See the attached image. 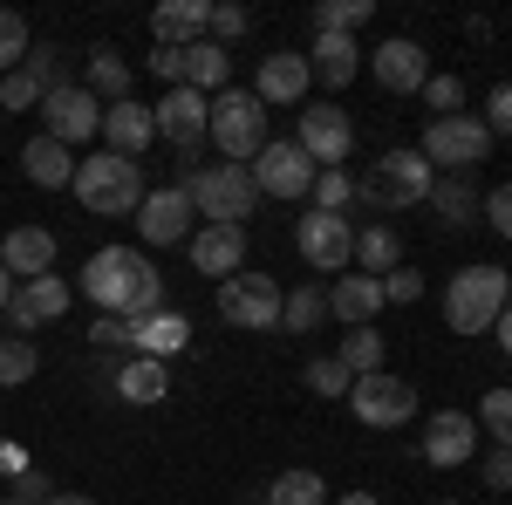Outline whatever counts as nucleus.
<instances>
[{"mask_svg":"<svg viewBox=\"0 0 512 505\" xmlns=\"http://www.w3.org/2000/svg\"><path fill=\"white\" fill-rule=\"evenodd\" d=\"M151 76L164 89H185V48H151Z\"/></svg>","mask_w":512,"mask_h":505,"instance_id":"51","label":"nucleus"},{"mask_svg":"<svg viewBox=\"0 0 512 505\" xmlns=\"http://www.w3.org/2000/svg\"><path fill=\"white\" fill-rule=\"evenodd\" d=\"M69 192L82 198V212L96 219H130L144 205V164L137 157H117V151H96V157H76V185Z\"/></svg>","mask_w":512,"mask_h":505,"instance_id":"4","label":"nucleus"},{"mask_svg":"<svg viewBox=\"0 0 512 505\" xmlns=\"http://www.w3.org/2000/svg\"><path fill=\"white\" fill-rule=\"evenodd\" d=\"M110 389H117L123 403H164V389H171V369H164L158 355H123L117 369H110Z\"/></svg>","mask_w":512,"mask_h":505,"instance_id":"26","label":"nucleus"},{"mask_svg":"<svg viewBox=\"0 0 512 505\" xmlns=\"http://www.w3.org/2000/svg\"><path fill=\"white\" fill-rule=\"evenodd\" d=\"M512 301V273L506 267H458L444 280V328L451 335H492V321Z\"/></svg>","mask_w":512,"mask_h":505,"instance_id":"3","label":"nucleus"},{"mask_svg":"<svg viewBox=\"0 0 512 505\" xmlns=\"http://www.w3.org/2000/svg\"><path fill=\"white\" fill-rule=\"evenodd\" d=\"M192 233H198V212H192V192L185 185L144 192V205H137V239L144 246H185Z\"/></svg>","mask_w":512,"mask_h":505,"instance_id":"14","label":"nucleus"},{"mask_svg":"<svg viewBox=\"0 0 512 505\" xmlns=\"http://www.w3.org/2000/svg\"><path fill=\"white\" fill-rule=\"evenodd\" d=\"M82 294L103 314H123V321H144V314L164 308V273L137 253V246H103L82 260Z\"/></svg>","mask_w":512,"mask_h":505,"instance_id":"1","label":"nucleus"},{"mask_svg":"<svg viewBox=\"0 0 512 505\" xmlns=\"http://www.w3.org/2000/svg\"><path fill=\"white\" fill-rule=\"evenodd\" d=\"M431 185H437V171L424 164V151L403 144V151H383L355 178V205H369V212H410V205H431Z\"/></svg>","mask_w":512,"mask_h":505,"instance_id":"2","label":"nucleus"},{"mask_svg":"<svg viewBox=\"0 0 512 505\" xmlns=\"http://www.w3.org/2000/svg\"><path fill=\"white\" fill-rule=\"evenodd\" d=\"M478 478H485V492H512V451H506V444H492V451H485Z\"/></svg>","mask_w":512,"mask_h":505,"instance_id":"49","label":"nucleus"},{"mask_svg":"<svg viewBox=\"0 0 512 505\" xmlns=\"http://www.w3.org/2000/svg\"><path fill=\"white\" fill-rule=\"evenodd\" d=\"M41 137H55V144H89V137H103V103L82 89V82H69V89H48L41 96Z\"/></svg>","mask_w":512,"mask_h":505,"instance_id":"12","label":"nucleus"},{"mask_svg":"<svg viewBox=\"0 0 512 505\" xmlns=\"http://www.w3.org/2000/svg\"><path fill=\"white\" fill-rule=\"evenodd\" d=\"M226 76H233V55H226L219 41H192V48H185V89L219 96V89H226Z\"/></svg>","mask_w":512,"mask_h":505,"instance_id":"32","label":"nucleus"},{"mask_svg":"<svg viewBox=\"0 0 512 505\" xmlns=\"http://www.w3.org/2000/svg\"><path fill=\"white\" fill-rule=\"evenodd\" d=\"M212 144L226 164H253L267 151V103L253 89H219L212 96Z\"/></svg>","mask_w":512,"mask_h":505,"instance_id":"6","label":"nucleus"},{"mask_svg":"<svg viewBox=\"0 0 512 505\" xmlns=\"http://www.w3.org/2000/svg\"><path fill=\"white\" fill-rule=\"evenodd\" d=\"M328 505H383L376 492H342V499H328Z\"/></svg>","mask_w":512,"mask_h":505,"instance_id":"57","label":"nucleus"},{"mask_svg":"<svg viewBox=\"0 0 512 505\" xmlns=\"http://www.w3.org/2000/svg\"><path fill=\"white\" fill-rule=\"evenodd\" d=\"M403 267V233H396L390 219H369V226H355V273H369V280H383V273Z\"/></svg>","mask_w":512,"mask_h":505,"instance_id":"29","label":"nucleus"},{"mask_svg":"<svg viewBox=\"0 0 512 505\" xmlns=\"http://www.w3.org/2000/svg\"><path fill=\"white\" fill-rule=\"evenodd\" d=\"M260 505H328V478L321 471H280Z\"/></svg>","mask_w":512,"mask_h":505,"instance_id":"34","label":"nucleus"},{"mask_svg":"<svg viewBox=\"0 0 512 505\" xmlns=\"http://www.w3.org/2000/svg\"><path fill=\"white\" fill-rule=\"evenodd\" d=\"M478 205H485V198H478L472 178H437V185H431V212H437V226H444V233L478 226Z\"/></svg>","mask_w":512,"mask_h":505,"instance_id":"30","label":"nucleus"},{"mask_svg":"<svg viewBox=\"0 0 512 505\" xmlns=\"http://www.w3.org/2000/svg\"><path fill=\"white\" fill-rule=\"evenodd\" d=\"M301 376H308V389H315V396H349V383H355V376L342 369V362H335V355H315Z\"/></svg>","mask_w":512,"mask_h":505,"instance_id":"44","label":"nucleus"},{"mask_svg":"<svg viewBox=\"0 0 512 505\" xmlns=\"http://www.w3.org/2000/svg\"><path fill=\"white\" fill-rule=\"evenodd\" d=\"M151 123H158L164 144H178V151L192 157L205 137H212V96H198V89H164V103H151Z\"/></svg>","mask_w":512,"mask_h":505,"instance_id":"15","label":"nucleus"},{"mask_svg":"<svg viewBox=\"0 0 512 505\" xmlns=\"http://www.w3.org/2000/svg\"><path fill=\"white\" fill-rule=\"evenodd\" d=\"M185 192H192V212L205 226H239V219H253V205H260V185H253V171L246 164H185V178H178Z\"/></svg>","mask_w":512,"mask_h":505,"instance_id":"5","label":"nucleus"},{"mask_svg":"<svg viewBox=\"0 0 512 505\" xmlns=\"http://www.w3.org/2000/svg\"><path fill=\"white\" fill-rule=\"evenodd\" d=\"M369 76H376V89H390V96H417L431 82V55H424V41L390 35L383 48H369Z\"/></svg>","mask_w":512,"mask_h":505,"instance_id":"16","label":"nucleus"},{"mask_svg":"<svg viewBox=\"0 0 512 505\" xmlns=\"http://www.w3.org/2000/svg\"><path fill=\"white\" fill-rule=\"evenodd\" d=\"M410 301H424V273H410V267L383 273V308H410Z\"/></svg>","mask_w":512,"mask_h":505,"instance_id":"46","label":"nucleus"},{"mask_svg":"<svg viewBox=\"0 0 512 505\" xmlns=\"http://www.w3.org/2000/svg\"><path fill=\"white\" fill-rule=\"evenodd\" d=\"M205 21H212V0H164L151 14V35H158V48H192V41H205Z\"/></svg>","mask_w":512,"mask_h":505,"instance_id":"28","label":"nucleus"},{"mask_svg":"<svg viewBox=\"0 0 512 505\" xmlns=\"http://www.w3.org/2000/svg\"><path fill=\"white\" fill-rule=\"evenodd\" d=\"M328 321V287H294L280 301V335H315Z\"/></svg>","mask_w":512,"mask_h":505,"instance_id":"33","label":"nucleus"},{"mask_svg":"<svg viewBox=\"0 0 512 505\" xmlns=\"http://www.w3.org/2000/svg\"><path fill=\"white\" fill-rule=\"evenodd\" d=\"M369 14V0H315V35H355Z\"/></svg>","mask_w":512,"mask_h":505,"instance_id":"37","label":"nucleus"},{"mask_svg":"<svg viewBox=\"0 0 512 505\" xmlns=\"http://www.w3.org/2000/svg\"><path fill=\"white\" fill-rule=\"evenodd\" d=\"M437 505H465V499H437Z\"/></svg>","mask_w":512,"mask_h":505,"instance_id":"58","label":"nucleus"},{"mask_svg":"<svg viewBox=\"0 0 512 505\" xmlns=\"http://www.w3.org/2000/svg\"><path fill=\"white\" fill-rule=\"evenodd\" d=\"M349 410L369 430H396V424H410V417H417V383H403V376H390V369L355 376V383H349Z\"/></svg>","mask_w":512,"mask_h":505,"instance_id":"10","label":"nucleus"},{"mask_svg":"<svg viewBox=\"0 0 512 505\" xmlns=\"http://www.w3.org/2000/svg\"><path fill=\"white\" fill-rule=\"evenodd\" d=\"M294 253L315 273H349L355 267V219L349 212H308L294 226Z\"/></svg>","mask_w":512,"mask_h":505,"instance_id":"9","label":"nucleus"},{"mask_svg":"<svg viewBox=\"0 0 512 505\" xmlns=\"http://www.w3.org/2000/svg\"><path fill=\"white\" fill-rule=\"evenodd\" d=\"M485 130L492 137H512V82H492V96H485Z\"/></svg>","mask_w":512,"mask_h":505,"instance_id":"47","label":"nucleus"},{"mask_svg":"<svg viewBox=\"0 0 512 505\" xmlns=\"http://www.w3.org/2000/svg\"><path fill=\"white\" fill-rule=\"evenodd\" d=\"M246 171H253L260 198H308L315 192V157L301 151L294 137H267V151L253 157Z\"/></svg>","mask_w":512,"mask_h":505,"instance_id":"11","label":"nucleus"},{"mask_svg":"<svg viewBox=\"0 0 512 505\" xmlns=\"http://www.w3.org/2000/svg\"><path fill=\"white\" fill-rule=\"evenodd\" d=\"M7 499H21V505H48V478H41V471L28 465L21 478H14V492H7Z\"/></svg>","mask_w":512,"mask_h":505,"instance_id":"52","label":"nucleus"},{"mask_svg":"<svg viewBox=\"0 0 512 505\" xmlns=\"http://www.w3.org/2000/svg\"><path fill=\"white\" fill-rule=\"evenodd\" d=\"M82 69H89V82H82V89H89L96 103H123V96H130V62H123V48H110V41H96Z\"/></svg>","mask_w":512,"mask_h":505,"instance_id":"31","label":"nucleus"},{"mask_svg":"<svg viewBox=\"0 0 512 505\" xmlns=\"http://www.w3.org/2000/svg\"><path fill=\"white\" fill-rule=\"evenodd\" d=\"M14 110H41V89L28 69H14V76H0V117H14Z\"/></svg>","mask_w":512,"mask_h":505,"instance_id":"45","label":"nucleus"},{"mask_svg":"<svg viewBox=\"0 0 512 505\" xmlns=\"http://www.w3.org/2000/svg\"><path fill=\"white\" fill-rule=\"evenodd\" d=\"M335 362H342L349 376H376V369H383V328H349L342 349H335Z\"/></svg>","mask_w":512,"mask_h":505,"instance_id":"35","label":"nucleus"},{"mask_svg":"<svg viewBox=\"0 0 512 505\" xmlns=\"http://www.w3.org/2000/svg\"><path fill=\"white\" fill-rule=\"evenodd\" d=\"M308 89H315V76H308V55L301 48L260 55V76H253V96L260 103H308Z\"/></svg>","mask_w":512,"mask_h":505,"instance_id":"19","label":"nucleus"},{"mask_svg":"<svg viewBox=\"0 0 512 505\" xmlns=\"http://www.w3.org/2000/svg\"><path fill=\"white\" fill-rule=\"evenodd\" d=\"M28 48H35V35H28V21H21L14 7H0V76H14V69L28 62Z\"/></svg>","mask_w":512,"mask_h":505,"instance_id":"40","label":"nucleus"},{"mask_svg":"<svg viewBox=\"0 0 512 505\" xmlns=\"http://www.w3.org/2000/svg\"><path fill=\"white\" fill-rule=\"evenodd\" d=\"M294 144L315 157V171H335V164L355 151V123H349V110H335L328 96H321V103H301V130H294Z\"/></svg>","mask_w":512,"mask_h":505,"instance_id":"13","label":"nucleus"},{"mask_svg":"<svg viewBox=\"0 0 512 505\" xmlns=\"http://www.w3.org/2000/svg\"><path fill=\"white\" fill-rule=\"evenodd\" d=\"M192 342V321L178 308H158L144 314V321H130V355H158V362H171V355Z\"/></svg>","mask_w":512,"mask_h":505,"instance_id":"24","label":"nucleus"},{"mask_svg":"<svg viewBox=\"0 0 512 505\" xmlns=\"http://www.w3.org/2000/svg\"><path fill=\"white\" fill-rule=\"evenodd\" d=\"M35 369H41V355L28 335H7L0 342V389H21V383H35Z\"/></svg>","mask_w":512,"mask_h":505,"instance_id":"38","label":"nucleus"},{"mask_svg":"<svg viewBox=\"0 0 512 505\" xmlns=\"http://www.w3.org/2000/svg\"><path fill=\"white\" fill-rule=\"evenodd\" d=\"M0 267L14 273V280L55 273V233H48V226H14V233L0 239Z\"/></svg>","mask_w":512,"mask_h":505,"instance_id":"23","label":"nucleus"},{"mask_svg":"<svg viewBox=\"0 0 512 505\" xmlns=\"http://www.w3.org/2000/svg\"><path fill=\"white\" fill-rule=\"evenodd\" d=\"M315 212H349L355 205V178L349 171H342V164H335V171H315Z\"/></svg>","mask_w":512,"mask_h":505,"instance_id":"41","label":"nucleus"},{"mask_svg":"<svg viewBox=\"0 0 512 505\" xmlns=\"http://www.w3.org/2000/svg\"><path fill=\"white\" fill-rule=\"evenodd\" d=\"M151 144H158V123H151V103L123 96V103H110V110H103V151H117V157H144Z\"/></svg>","mask_w":512,"mask_h":505,"instance_id":"21","label":"nucleus"},{"mask_svg":"<svg viewBox=\"0 0 512 505\" xmlns=\"http://www.w3.org/2000/svg\"><path fill=\"white\" fill-rule=\"evenodd\" d=\"M301 55H308V76H315L321 89H349L355 69H362L355 35H315V48H301Z\"/></svg>","mask_w":512,"mask_h":505,"instance_id":"25","label":"nucleus"},{"mask_svg":"<svg viewBox=\"0 0 512 505\" xmlns=\"http://www.w3.org/2000/svg\"><path fill=\"white\" fill-rule=\"evenodd\" d=\"M424 164H444L451 178H472V164H485V151H492V130L472 117V110H458V117H431L424 123Z\"/></svg>","mask_w":512,"mask_h":505,"instance_id":"7","label":"nucleus"},{"mask_svg":"<svg viewBox=\"0 0 512 505\" xmlns=\"http://www.w3.org/2000/svg\"><path fill=\"white\" fill-rule=\"evenodd\" d=\"M21 171H28V185H41V192H62V185H76V151L55 144V137H28L21 144Z\"/></svg>","mask_w":512,"mask_h":505,"instance_id":"27","label":"nucleus"},{"mask_svg":"<svg viewBox=\"0 0 512 505\" xmlns=\"http://www.w3.org/2000/svg\"><path fill=\"white\" fill-rule=\"evenodd\" d=\"M48 505H96L89 492H48Z\"/></svg>","mask_w":512,"mask_h":505,"instance_id":"55","label":"nucleus"},{"mask_svg":"<svg viewBox=\"0 0 512 505\" xmlns=\"http://www.w3.org/2000/svg\"><path fill=\"white\" fill-rule=\"evenodd\" d=\"M328 314H335L342 328H369V321L383 314V280H369V273H335V280H328Z\"/></svg>","mask_w":512,"mask_h":505,"instance_id":"22","label":"nucleus"},{"mask_svg":"<svg viewBox=\"0 0 512 505\" xmlns=\"http://www.w3.org/2000/svg\"><path fill=\"white\" fill-rule=\"evenodd\" d=\"M492 335H499V349L512 355V301H506V314H499V321H492Z\"/></svg>","mask_w":512,"mask_h":505,"instance_id":"54","label":"nucleus"},{"mask_svg":"<svg viewBox=\"0 0 512 505\" xmlns=\"http://www.w3.org/2000/svg\"><path fill=\"white\" fill-rule=\"evenodd\" d=\"M62 308H69V280H62V273H41V280H21V287H14L7 321H14L21 335H35L48 321H62Z\"/></svg>","mask_w":512,"mask_h":505,"instance_id":"18","label":"nucleus"},{"mask_svg":"<svg viewBox=\"0 0 512 505\" xmlns=\"http://www.w3.org/2000/svg\"><path fill=\"white\" fill-rule=\"evenodd\" d=\"M0 505H21V499H0Z\"/></svg>","mask_w":512,"mask_h":505,"instance_id":"59","label":"nucleus"},{"mask_svg":"<svg viewBox=\"0 0 512 505\" xmlns=\"http://www.w3.org/2000/svg\"><path fill=\"white\" fill-rule=\"evenodd\" d=\"M280 301H287V287H280L274 273H233V280H219V314L233 328H253V335H274L280 328Z\"/></svg>","mask_w":512,"mask_h":505,"instance_id":"8","label":"nucleus"},{"mask_svg":"<svg viewBox=\"0 0 512 505\" xmlns=\"http://www.w3.org/2000/svg\"><path fill=\"white\" fill-rule=\"evenodd\" d=\"M246 28H253V14H246L239 0H219V7H212V21H205V41H219V48H233V41L246 35Z\"/></svg>","mask_w":512,"mask_h":505,"instance_id":"42","label":"nucleus"},{"mask_svg":"<svg viewBox=\"0 0 512 505\" xmlns=\"http://www.w3.org/2000/svg\"><path fill=\"white\" fill-rule=\"evenodd\" d=\"M185 253H192V273H212V280H233L246 267V226H198L185 239Z\"/></svg>","mask_w":512,"mask_h":505,"instance_id":"20","label":"nucleus"},{"mask_svg":"<svg viewBox=\"0 0 512 505\" xmlns=\"http://www.w3.org/2000/svg\"><path fill=\"white\" fill-rule=\"evenodd\" d=\"M89 342H96V349H117V355H130V321H123V314H103V321L89 328Z\"/></svg>","mask_w":512,"mask_h":505,"instance_id":"50","label":"nucleus"},{"mask_svg":"<svg viewBox=\"0 0 512 505\" xmlns=\"http://www.w3.org/2000/svg\"><path fill=\"white\" fill-rule=\"evenodd\" d=\"M478 458V417L472 410H437L424 424V465L451 471V465H472Z\"/></svg>","mask_w":512,"mask_h":505,"instance_id":"17","label":"nucleus"},{"mask_svg":"<svg viewBox=\"0 0 512 505\" xmlns=\"http://www.w3.org/2000/svg\"><path fill=\"white\" fill-rule=\"evenodd\" d=\"M417 96H424L431 117H458V110H465V82H458V76H431Z\"/></svg>","mask_w":512,"mask_h":505,"instance_id":"43","label":"nucleus"},{"mask_svg":"<svg viewBox=\"0 0 512 505\" xmlns=\"http://www.w3.org/2000/svg\"><path fill=\"white\" fill-rule=\"evenodd\" d=\"M0 471H7V478H21V471H28V458H21L14 444H0Z\"/></svg>","mask_w":512,"mask_h":505,"instance_id":"53","label":"nucleus"},{"mask_svg":"<svg viewBox=\"0 0 512 505\" xmlns=\"http://www.w3.org/2000/svg\"><path fill=\"white\" fill-rule=\"evenodd\" d=\"M62 55H69V48H55V41H35V48H28V62H21V69L35 76L41 96H48V89H69V62H62Z\"/></svg>","mask_w":512,"mask_h":505,"instance_id":"39","label":"nucleus"},{"mask_svg":"<svg viewBox=\"0 0 512 505\" xmlns=\"http://www.w3.org/2000/svg\"><path fill=\"white\" fill-rule=\"evenodd\" d=\"M14 287H21V280H14V273L0 267V314H7V301H14Z\"/></svg>","mask_w":512,"mask_h":505,"instance_id":"56","label":"nucleus"},{"mask_svg":"<svg viewBox=\"0 0 512 505\" xmlns=\"http://www.w3.org/2000/svg\"><path fill=\"white\" fill-rule=\"evenodd\" d=\"M478 219H485L499 239H512V185H492V198L478 205Z\"/></svg>","mask_w":512,"mask_h":505,"instance_id":"48","label":"nucleus"},{"mask_svg":"<svg viewBox=\"0 0 512 505\" xmlns=\"http://www.w3.org/2000/svg\"><path fill=\"white\" fill-rule=\"evenodd\" d=\"M478 430H485V437H492V444H506L512 451V383H499V389H485V396H478Z\"/></svg>","mask_w":512,"mask_h":505,"instance_id":"36","label":"nucleus"}]
</instances>
